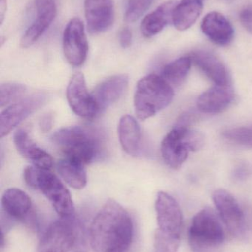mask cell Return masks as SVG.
Returning a JSON list of instances; mask_svg holds the SVG:
<instances>
[{"instance_id": "484cf974", "label": "cell", "mask_w": 252, "mask_h": 252, "mask_svg": "<svg viewBox=\"0 0 252 252\" xmlns=\"http://www.w3.org/2000/svg\"><path fill=\"white\" fill-rule=\"evenodd\" d=\"M27 88L19 83H5L0 87V106L1 108L19 99L25 94Z\"/></svg>"}, {"instance_id": "cb8c5ba5", "label": "cell", "mask_w": 252, "mask_h": 252, "mask_svg": "<svg viewBox=\"0 0 252 252\" xmlns=\"http://www.w3.org/2000/svg\"><path fill=\"white\" fill-rule=\"evenodd\" d=\"M57 169L61 177L71 188L81 189L87 185V172L81 163L65 158L59 161Z\"/></svg>"}, {"instance_id": "4316f807", "label": "cell", "mask_w": 252, "mask_h": 252, "mask_svg": "<svg viewBox=\"0 0 252 252\" xmlns=\"http://www.w3.org/2000/svg\"><path fill=\"white\" fill-rule=\"evenodd\" d=\"M180 244V237L174 236L157 229L154 240L155 252H177Z\"/></svg>"}, {"instance_id": "ba28073f", "label": "cell", "mask_w": 252, "mask_h": 252, "mask_svg": "<svg viewBox=\"0 0 252 252\" xmlns=\"http://www.w3.org/2000/svg\"><path fill=\"white\" fill-rule=\"evenodd\" d=\"M76 239L73 218L53 222L41 237L37 252H68Z\"/></svg>"}, {"instance_id": "d6986e66", "label": "cell", "mask_w": 252, "mask_h": 252, "mask_svg": "<svg viewBox=\"0 0 252 252\" xmlns=\"http://www.w3.org/2000/svg\"><path fill=\"white\" fill-rule=\"evenodd\" d=\"M201 31L213 42L220 46L229 44L235 33L229 21L218 12H212L204 18Z\"/></svg>"}, {"instance_id": "277c9868", "label": "cell", "mask_w": 252, "mask_h": 252, "mask_svg": "<svg viewBox=\"0 0 252 252\" xmlns=\"http://www.w3.org/2000/svg\"><path fill=\"white\" fill-rule=\"evenodd\" d=\"M50 139L65 158L84 165L93 161L97 154V141L91 133L80 126L60 129L52 134Z\"/></svg>"}, {"instance_id": "8fae6325", "label": "cell", "mask_w": 252, "mask_h": 252, "mask_svg": "<svg viewBox=\"0 0 252 252\" xmlns=\"http://www.w3.org/2000/svg\"><path fill=\"white\" fill-rule=\"evenodd\" d=\"M47 97L44 93H36L3 110L0 115L1 137L7 136L24 120L39 109L45 103Z\"/></svg>"}, {"instance_id": "2e32d148", "label": "cell", "mask_w": 252, "mask_h": 252, "mask_svg": "<svg viewBox=\"0 0 252 252\" xmlns=\"http://www.w3.org/2000/svg\"><path fill=\"white\" fill-rule=\"evenodd\" d=\"M234 97L233 90L230 86L216 85L199 96L197 107L202 113H220L230 106Z\"/></svg>"}, {"instance_id": "83f0119b", "label": "cell", "mask_w": 252, "mask_h": 252, "mask_svg": "<svg viewBox=\"0 0 252 252\" xmlns=\"http://www.w3.org/2000/svg\"><path fill=\"white\" fill-rule=\"evenodd\" d=\"M223 136L232 143L252 148V125L226 130Z\"/></svg>"}, {"instance_id": "e0dca14e", "label": "cell", "mask_w": 252, "mask_h": 252, "mask_svg": "<svg viewBox=\"0 0 252 252\" xmlns=\"http://www.w3.org/2000/svg\"><path fill=\"white\" fill-rule=\"evenodd\" d=\"M36 7L37 10L36 19L27 29L21 39L20 44L24 48H28L36 42L56 17V7L54 0L41 4L40 3Z\"/></svg>"}, {"instance_id": "5b68a950", "label": "cell", "mask_w": 252, "mask_h": 252, "mask_svg": "<svg viewBox=\"0 0 252 252\" xmlns=\"http://www.w3.org/2000/svg\"><path fill=\"white\" fill-rule=\"evenodd\" d=\"M188 238L195 252L212 251L223 244L226 238L224 229L213 209L206 207L194 216Z\"/></svg>"}, {"instance_id": "3957f363", "label": "cell", "mask_w": 252, "mask_h": 252, "mask_svg": "<svg viewBox=\"0 0 252 252\" xmlns=\"http://www.w3.org/2000/svg\"><path fill=\"white\" fill-rule=\"evenodd\" d=\"M174 97L170 84L161 76L146 75L138 82L134 95L136 115L142 121L149 119L169 106Z\"/></svg>"}, {"instance_id": "f546056e", "label": "cell", "mask_w": 252, "mask_h": 252, "mask_svg": "<svg viewBox=\"0 0 252 252\" xmlns=\"http://www.w3.org/2000/svg\"><path fill=\"white\" fill-rule=\"evenodd\" d=\"M240 21L244 28L252 33V4L245 6L241 10Z\"/></svg>"}, {"instance_id": "30bf717a", "label": "cell", "mask_w": 252, "mask_h": 252, "mask_svg": "<svg viewBox=\"0 0 252 252\" xmlns=\"http://www.w3.org/2000/svg\"><path fill=\"white\" fill-rule=\"evenodd\" d=\"M63 51L70 64L80 66L84 63L88 53V42L84 25L78 18L71 19L63 33Z\"/></svg>"}, {"instance_id": "1f68e13d", "label": "cell", "mask_w": 252, "mask_h": 252, "mask_svg": "<svg viewBox=\"0 0 252 252\" xmlns=\"http://www.w3.org/2000/svg\"><path fill=\"white\" fill-rule=\"evenodd\" d=\"M7 11V1L6 0H0V22L2 24L4 21V16Z\"/></svg>"}, {"instance_id": "5bb4252c", "label": "cell", "mask_w": 252, "mask_h": 252, "mask_svg": "<svg viewBox=\"0 0 252 252\" xmlns=\"http://www.w3.org/2000/svg\"><path fill=\"white\" fill-rule=\"evenodd\" d=\"M129 78L126 75H116L102 81L92 94L100 112L119 100L128 87Z\"/></svg>"}, {"instance_id": "7a4b0ae2", "label": "cell", "mask_w": 252, "mask_h": 252, "mask_svg": "<svg viewBox=\"0 0 252 252\" xmlns=\"http://www.w3.org/2000/svg\"><path fill=\"white\" fill-rule=\"evenodd\" d=\"M24 179L28 186L42 192L61 219L73 218L75 207L72 197L56 175L34 166L25 169Z\"/></svg>"}, {"instance_id": "d6a6232c", "label": "cell", "mask_w": 252, "mask_h": 252, "mask_svg": "<svg viewBox=\"0 0 252 252\" xmlns=\"http://www.w3.org/2000/svg\"><path fill=\"white\" fill-rule=\"evenodd\" d=\"M50 126H51V121H50L48 118H46L43 121L42 126H41L43 130H48L49 128L51 127Z\"/></svg>"}, {"instance_id": "f1b7e54d", "label": "cell", "mask_w": 252, "mask_h": 252, "mask_svg": "<svg viewBox=\"0 0 252 252\" xmlns=\"http://www.w3.org/2000/svg\"><path fill=\"white\" fill-rule=\"evenodd\" d=\"M152 0H128L125 13V20L134 22L150 7Z\"/></svg>"}, {"instance_id": "7c38bea8", "label": "cell", "mask_w": 252, "mask_h": 252, "mask_svg": "<svg viewBox=\"0 0 252 252\" xmlns=\"http://www.w3.org/2000/svg\"><path fill=\"white\" fill-rule=\"evenodd\" d=\"M158 229L164 233L180 237L183 216L179 203L167 192H160L155 201Z\"/></svg>"}, {"instance_id": "52a82bcc", "label": "cell", "mask_w": 252, "mask_h": 252, "mask_svg": "<svg viewBox=\"0 0 252 252\" xmlns=\"http://www.w3.org/2000/svg\"><path fill=\"white\" fill-rule=\"evenodd\" d=\"M213 200L219 216L229 233L237 238L245 237L247 223L244 210L236 198L228 191L220 189L215 191Z\"/></svg>"}, {"instance_id": "7402d4cb", "label": "cell", "mask_w": 252, "mask_h": 252, "mask_svg": "<svg viewBox=\"0 0 252 252\" xmlns=\"http://www.w3.org/2000/svg\"><path fill=\"white\" fill-rule=\"evenodd\" d=\"M118 136L123 150L130 155L136 156L140 146L141 128L135 118L124 115L120 119Z\"/></svg>"}, {"instance_id": "9c48e42d", "label": "cell", "mask_w": 252, "mask_h": 252, "mask_svg": "<svg viewBox=\"0 0 252 252\" xmlns=\"http://www.w3.org/2000/svg\"><path fill=\"white\" fill-rule=\"evenodd\" d=\"M67 100L72 112L84 119H93L100 112L93 94L87 90L85 78L81 72L74 74L70 80Z\"/></svg>"}, {"instance_id": "d4e9b609", "label": "cell", "mask_w": 252, "mask_h": 252, "mask_svg": "<svg viewBox=\"0 0 252 252\" xmlns=\"http://www.w3.org/2000/svg\"><path fill=\"white\" fill-rule=\"evenodd\" d=\"M192 63L189 56L176 59L164 66L161 77L170 84L180 85L187 78Z\"/></svg>"}, {"instance_id": "9a60e30c", "label": "cell", "mask_w": 252, "mask_h": 252, "mask_svg": "<svg viewBox=\"0 0 252 252\" xmlns=\"http://www.w3.org/2000/svg\"><path fill=\"white\" fill-rule=\"evenodd\" d=\"M13 142L19 154L29 160L35 167L50 170L53 166L51 156L41 149L31 139L28 132L19 129L15 133Z\"/></svg>"}, {"instance_id": "4dcf8cb0", "label": "cell", "mask_w": 252, "mask_h": 252, "mask_svg": "<svg viewBox=\"0 0 252 252\" xmlns=\"http://www.w3.org/2000/svg\"><path fill=\"white\" fill-rule=\"evenodd\" d=\"M133 35L128 28H124L120 32V44L123 48H128L132 44Z\"/></svg>"}, {"instance_id": "44dd1931", "label": "cell", "mask_w": 252, "mask_h": 252, "mask_svg": "<svg viewBox=\"0 0 252 252\" xmlns=\"http://www.w3.org/2000/svg\"><path fill=\"white\" fill-rule=\"evenodd\" d=\"M176 6L174 1H167L145 16L141 25V31L144 36L151 38L159 33L173 19V10Z\"/></svg>"}, {"instance_id": "ffe728a7", "label": "cell", "mask_w": 252, "mask_h": 252, "mask_svg": "<svg viewBox=\"0 0 252 252\" xmlns=\"http://www.w3.org/2000/svg\"><path fill=\"white\" fill-rule=\"evenodd\" d=\"M1 207L6 216L13 220H26L32 209L28 194L18 188H10L1 197Z\"/></svg>"}, {"instance_id": "8992f818", "label": "cell", "mask_w": 252, "mask_h": 252, "mask_svg": "<svg viewBox=\"0 0 252 252\" xmlns=\"http://www.w3.org/2000/svg\"><path fill=\"white\" fill-rule=\"evenodd\" d=\"M204 145L202 133L190 127L175 125L161 142V155L166 164L176 170L186 161L190 151H198Z\"/></svg>"}, {"instance_id": "ac0fdd59", "label": "cell", "mask_w": 252, "mask_h": 252, "mask_svg": "<svg viewBox=\"0 0 252 252\" xmlns=\"http://www.w3.org/2000/svg\"><path fill=\"white\" fill-rule=\"evenodd\" d=\"M198 66L216 85H229V75L224 63L216 55L205 50L193 52L189 56Z\"/></svg>"}, {"instance_id": "6da1fadb", "label": "cell", "mask_w": 252, "mask_h": 252, "mask_svg": "<svg viewBox=\"0 0 252 252\" xmlns=\"http://www.w3.org/2000/svg\"><path fill=\"white\" fill-rule=\"evenodd\" d=\"M134 237L130 213L115 200H108L98 212L90 227L94 252H129Z\"/></svg>"}, {"instance_id": "4fadbf2b", "label": "cell", "mask_w": 252, "mask_h": 252, "mask_svg": "<svg viewBox=\"0 0 252 252\" xmlns=\"http://www.w3.org/2000/svg\"><path fill=\"white\" fill-rule=\"evenodd\" d=\"M84 13L87 29L91 34L105 32L113 24L115 10L112 0H85Z\"/></svg>"}, {"instance_id": "603a6c76", "label": "cell", "mask_w": 252, "mask_h": 252, "mask_svg": "<svg viewBox=\"0 0 252 252\" xmlns=\"http://www.w3.org/2000/svg\"><path fill=\"white\" fill-rule=\"evenodd\" d=\"M204 0H182L173 13V25L179 31L189 29L202 13Z\"/></svg>"}]
</instances>
